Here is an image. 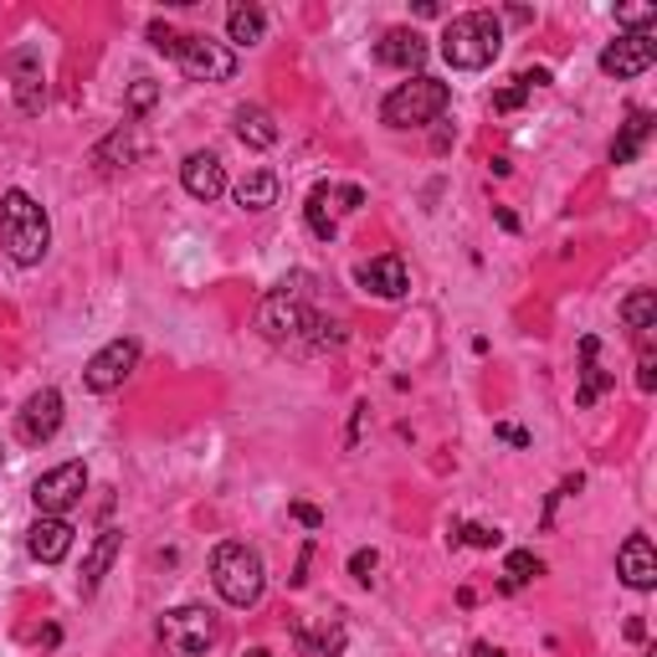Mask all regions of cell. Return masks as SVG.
<instances>
[{
	"label": "cell",
	"mask_w": 657,
	"mask_h": 657,
	"mask_svg": "<svg viewBox=\"0 0 657 657\" xmlns=\"http://www.w3.org/2000/svg\"><path fill=\"white\" fill-rule=\"evenodd\" d=\"M637 386H643V390L657 386V359H653V349H643V359H637Z\"/></svg>",
	"instance_id": "d590c367"
},
{
	"label": "cell",
	"mask_w": 657,
	"mask_h": 657,
	"mask_svg": "<svg viewBox=\"0 0 657 657\" xmlns=\"http://www.w3.org/2000/svg\"><path fill=\"white\" fill-rule=\"evenodd\" d=\"M11 83H15V108H21V114H42L46 83H42V62H36V52H15L11 57Z\"/></svg>",
	"instance_id": "e0dca14e"
},
{
	"label": "cell",
	"mask_w": 657,
	"mask_h": 657,
	"mask_svg": "<svg viewBox=\"0 0 657 657\" xmlns=\"http://www.w3.org/2000/svg\"><path fill=\"white\" fill-rule=\"evenodd\" d=\"M231 129H237V139L252 144V150H272V144H278V123H272V114L262 104H241L237 114H231Z\"/></svg>",
	"instance_id": "d6986e66"
},
{
	"label": "cell",
	"mask_w": 657,
	"mask_h": 657,
	"mask_svg": "<svg viewBox=\"0 0 657 657\" xmlns=\"http://www.w3.org/2000/svg\"><path fill=\"white\" fill-rule=\"evenodd\" d=\"M545 83H550V67H524V73L514 77L508 88L493 93V114H514V108H519L535 88H545Z\"/></svg>",
	"instance_id": "484cf974"
},
{
	"label": "cell",
	"mask_w": 657,
	"mask_h": 657,
	"mask_svg": "<svg viewBox=\"0 0 657 657\" xmlns=\"http://www.w3.org/2000/svg\"><path fill=\"white\" fill-rule=\"evenodd\" d=\"M293 519H299V524H309V529H319V524H324V514H319L314 504H293Z\"/></svg>",
	"instance_id": "74e56055"
},
{
	"label": "cell",
	"mask_w": 657,
	"mask_h": 657,
	"mask_svg": "<svg viewBox=\"0 0 657 657\" xmlns=\"http://www.w3.org/2000/svg\"><path fill=\"white\" fill-rule=\"evenodd\" d=\"M180 185H185V195H195V201H216V195L226 191L222 160H216L211 150L185 154V164H180Z\"/></svg>",
	"instance_id": "2e32d148"
},
{
	"label": "cell",
	"mask_w": 657,
	"mask_h": 657,
	"mask_svg": "<svg viewBox=\"0 0 657 657\" xmlns=\"http://www.w3.org/2000/svg\"><path fill=\"white\" fill-rule=\"evenodd\" d=\"M328 195H334V185H314L309 206H303V216H309V231H314L319 241H334V211H328Z\"/></svg>",
	"instance_id": "83f0119b"
},
{
	"label": "cell",
	"mask_w": 657,
	"mask_h": 657,
	"mask_svg": "<svg viewBox=\"0 0 657 657\" xmlns=\"http://www.w3.org/2000/svg\"><path fill=\"white\" fill-rule=\"evenodd\" d=\"M0 241H6L15 268H36L52 252V222H46L36 195H26V191L0 195Z\"/></svg>",
	"instance_id": "7a4b0ae2"
},
{
	"label": "cell",
	"mask_w": 657,
	"mask_h": 657,
	"mask_svg": "<svg viewBox=\"0 0 657 657\" xmlns=\"http://www.w3.org/2000/svg\"><path fill=\"white\" fill-rule=\"evenodd\" d=\"M622 324H627L637 340H647V328L657 324V293L653 288H637V293L622 303Z\"/></svg>",
	"instance_id": "4316f807"
},
{
	"label": "cell",
	"mask_w": 657,
	"mask_h": 657,
	"mask_svg": "<svg viewBox=\"0 0 657 657\" xmlns=\"http://www.w3.org/2000/svg\"><path fill=\"white\" fill-rule=\"evenodd\" d=\"M211 581L222 591L226 606H257L262 601V585H268V570H262V554L252 545H241V539H222L216 550H211Z\"/></svg>",
	"instance_id": "277c9868"
},
{
	"label": "cell",
	"mask_w": 657,
	"mask_h": 657,
	"mask_svg": "<svg viewBox=\"0 0 657 657\" xmlns=\"http://www.w3.org/2000/svg\"><path fill=\"white\" fill-rule=\"evenodd\" d=\"M57 427H62V390L42 386L26 406H21L15 432H21V442H26V448H42V442H52V437H57Z\"/></svg>",
	"instance_id": "8fae6325"
},
{
	"label": "cell",
	"mask_w": 657,
	"mask_h": 657,
	"mask_svg": "<svg viewBox=\"0 0 657 657\" xmlns=\"http://www.w3.org/2000/svg\"><path fill=\"white\" fill-rule=\"evenodd\" d=\"M616 575H622V585H632V591H653L657 585V550L647 535H627V545L616 550Z\"/></svg>",
	"instance_id": "4fadbf2b"
},
{
	"label": "cell",
	"mask_w": 657,
	"mask_h": 657,
	"mask_svg": "<svg viewBox=\"0 0 657 657\" xmlns=\"http://www.w3.org/2000/svg\"><path fill=\"white\" fill-rule=\"evenodd\" d=\"M375 566H380V554H375V550H355V554H349V575H355L359 585H370Z\"/></svg>",
	"instance_id": "d6a6232c"
},
{
	"label": "cell",
	"mask_w": 657,
	"mask_h": 657,
	"mask_svg": "<svg viewBox=\"0 0 657 657\" xmlns=\"http://www.w3.org/2000/svg\"><path fill=\"white\" fill-rule=\"evenodd\" d=\"M241 657H272V653H268V647H252V653H241Z\"/></svg>",
	"instance_id": "60d3db41"
},
{
	"label": "cell",
	"mask_w": 657,
	"mask_h": 657,
	"mask_svg": "<svg viewBox=\"0 0 657 657\" xmlns=\"http://www.w3.org/2000/svg\"><path fill=\"white\" fill-rule=\"evenodd\" d=\"M493 437H504V442H514V448H529V432H524V427H514V421H498V427H493Z\"/></svg>",
	"instance_id": "8d00e7d4"
},
{
	"label": "cell",
	"mask_w": 657,
	"mask_h": 657,
	"mask_svg": "<svg viewBox=\"0 0 657 657\" xmlns=\"http://www.w3.org/2000/svg\"><path fill=\"white\" fill-rule=\"evenodd\" d=\"M26 550H31V560H42V566H62L67 550H73V524L57 519V514H42V519L26 529Z\"/></svg>",
	"instance_id": "5bb4252c"
},
{
	"label": "cell",
	"mask_w": 657,
	"mask_h": 657,
	"mask_svg": "<svg viewBox=\"0 0 657 657\" xmlns=\"http://www.w3.org/2000/svg\"><path fill=\"white\" fill-rule=\"evenodd\" d=\"M154 98H160V88H154V77H139L134 88H129V119H144L154 108Z\"/></svg>",
	"instance_id": "4dcf8cb0"
},
{
	"label": "cell",
	"mask_w": 657,
	"mask_h": 657,
	"mask_svg": "<svg viewBox=\"0 0 657 657\" xmlns=\"http://www.w3.org/2000/svg\"><path fill=\"white\" fill-rule=\"evenodd\" d=\"M334 201H340V211H359L365 206V191L359 185H334Z\"/></svg>",
	"instance_id": "e575fe53"
},
{
	"label": "cell",
	"mask_w": 657,
	"mask_h": 657,
	"mask_svg": "<svg viewBox=\"0 0 657 657\" xmlns=\"http://www.w3.org/2000/svg\"><path fill=\"white\" fill-rule=\"evenodd\" d=\"M452 104V88L448 83H437V77L417 73L411 83L386 93V104H380V123L386 129H421V123L442 119V108Z\"/></svg>",
	"instance_id": "5b68a950"
},
{
	"label": "cell",
	"mask_w": 657,
	"mask_h": 657,
	"mask_svg": "<svg viewBox=\"0 0 657 657\" xmlns=\"http://www.w3.org/2000/svg\"><path fill=\"white\" fill-rule=\"evenodd\" d=\"M596 349H601L596 334H585V340H581V359H585V365H581V390H575V401H581V406H596L601 390L612 386V375L596 365Z\"/></svg>",
	"instance_id": "cb8c5ba5"
},
{
	"label": "cell",
	"mask_w": 657,
	"mask_h": 657,
	"mask_svg": "<svg viewBox=\"0 0 657 657\" xmlns=\"http://www.w3.org/2000/svg\"><path fill=\"white\" fill-rule=\"evenodd\" d=\"M160 643L170 657H201L216 643V612H206V606H175V612H164Z\"/></svg>",
	"instance_id": "52a82bcc"
},
{
	"label": "cell",
	"mask_w": 657,
	"mask_h": 657,
	"mask_svg": "<svg viewBox=\"0 0 657 657\" xmlns=\"http://www.w3.org/2000/svg\"><path fill=\"white\" fill-rule=\"evenodd\" d=\"M375 62H386V67H401V73H417L421 62H427V36L417 26H390L380 42H375Z\"/></svg>",
	"instance_id": "9a60e30c"
},
{
	"label": "cell",
	"mask_w": 657,
	"mask_h": 657,
	"mask_svg": "<svg viewBox=\"0 0 657 657\" xmlns=\"http://www.w3.org/2000/svg\"><path fill=\"white\" fill-rule=\"evenodd\" d=\"M237 206L241 211L278 206V175H272V170H247V175L237 180Z\"/></svg>",
	"instance_id": "603a6c76"
},
{
	"label": "cell",
	"mask_w": 657,
	"mask_h": 657,
	"mask_svg": "<svg viewBox=\"0 0 657 657\" xmlns=\"http://www.w3.org/2000/svg\"><path fill=\"white\" fill-rule=\"evenodd\" d=\"M355 283L365 288V293H375V299L396 303V299H406V288H411V272H406V262H401L396 252H386V257H370V262H359V268H355Z\"/></svg>",
	"instance_id": "7c38bea8"
},
{
	"label": "cell",
	"mask_w": 657,
	"mask_h": 657,
	"mask_svg": "<svg viewBox=\"0 0 657 657\" xmlns=\"http://www.w3.org/2000/svg\"><path fill=\"white\" fill-rule=\"evenodd\" d=\"M535 575H545V560H539L535 550H514L504 566V591H519V585H529Z\"/></svg>",
	"instance_id": "f1b7e54d"
},
{
	"label": "cell",
	"mask_w": 657,
	"mask_h": 657,
	"mask_svg": "<svg viewBox=\"0 0 657 657\" xmlns=\"http://www.w3.org/2000/svg\"><path fill=\"white\" fill-rule=\"evenodd\" d=\"M175 36H180V31L170 26V21H150V46H154V52H164V57H170V46H175Z\"/></svg>",
	"instance_id": "836d02e7"
},
{
	"label": "cell",
	"mask_w": 657,
	"mask_h": 657,
	"mask_svg": "<svg viewBox=\"0 0 657 657\" xmlns=\"http://www.w3.org/2000/svg\"><path fill=\"white\" fill-rule=\"evenodd\" d=\"M119 545H123V529H98V539H93V550H88V560H83V596H93L98 585H104V575H108V566L119 560Z\"/></svg>",
	"instance_id": "ac0fdd59"
},
{
	"label": "cell",
	"mask_w": 657,
	"mask_h": 657,
	"mask_svg": "<svg viewBox=\"0 0 657 657\" xmlns=\"http://www.w3.org/2000/svg\"><path fill=\"white\" fill-rule=\"evenodd\" d=\"M134 370H139V344L134 340H114L83 365V386L98 390V396H108V390H119Z\"/></svg>",
	"instance_id": "9c48e42d"
},
{
	"label": "cell",
	"mask_w": 657,
	"mask_h": 657,
	"mask_svg": "<svg viewBox=\"0 0 657 657\" xmlns=\"http://www.w3.org/2000/svg\"><path fill=\"white\" fill-rule=\"evenodd\" d=\"M498 52H504V21L493 11L452 15L448 31H442V57L457 73H483V67H493Z\"/></svg>",
	"instance_id": "3957f363"
},
{
	"label": "cell",
	"mask_w": 657,
	"mask_h": 657,
	"mask_svg": "<svg viewBox=\"0 0 657 657\" xmlns=\"http://www.w3.org/2000/svg\"><path fill=\"white\" fill-rule=\"evenodd\" d=\"M134 154H139V134H134V123H123V129H114V134L93 150V164H98V170H123Z\"/></svg>",
	"instance_id": "d4e9b609"
},
{
	"label": "cell",
	"mask_w": 657,
	"mask_h": 657,
	"mask_svg": "<svg viewBox=\"0 0 657 657\" xmlns=\"http://www.w3.org/2000/svg\"><path fill=\"white\" fill-rule=\"evenodd\" d=\"M647 139H653V114H647V108H632V119L622 123V134L612 139V164H632L643 154Z\"/></svg>",
	"instance_id": "44dd1931"
},
{
	"label": "cell",
	"mask_w": 657,
	"mask_h": 657,
	"mask_svg": "<svg viewBox=\"0 0 657 657\" xmlns=\"http://www.w3.org/2000/svg\"><path fill=\"white\" fill-rule=\"evenodd\" d=\"M457 539L473 545V550H498V545H504V529H493V524H467L463 535H452V545H457Z\"/></svg>",
	"instance_id": "f546056e"
},
{
	"label": "cell",
	"mask_w": 657,
	"mask_h": 657,
	"mask_svg": "<svg viewBox=\"0 0 657 657\" xmlns=\"http://www.w3.org/2000/svg\"><path fill=\"white\" fill-rule=\"evenodd\" d=\"M226 36L237 46H257L268 36V11L252 6V0H247V6H231V11H226Z\"/></svg>",
	"instance_id": "7402d4cb"
},
{
	"label": "cell",
	"mask_w": 657,
	"mask_h": 657,
	"mask_svg": "<svg viewBox=\"0 0 657 657\" xmlns=\"http://www.w3.org/2000/svg\"><path fill=\"white\" fill-rule=\"evenodd\" d=\"M170 57L180 62V73L195 83H231L237 77V52L226 42H211L206 31H180Z\"/></svg>",
	"instance_id": "8992f818"
},
{
	"label": "cell",
	"mask_w": 657,
	"mask_h": 657,
	"mask_svg": "<svg viewBox=\"0 0 657 657\" xmlns=\"http://www.w3.org/2000/svg\"><path fill=\"white\" fill-rule=\"evenodd\" d=\"M493 216H498V226H504V231H519V216H514V211H508V206H498V211H493Z\"/></svg>",
	"instance_id": "f35d334b"
},
{
	"label": "cell",
	"mask_w": 657,
	"mask_h": 657,
	"mask_svg": "<svg viewBox=\"0 0 657 657\" xmlns=\"http://www.w3.org/2000/svg\"><path fill=\"white\" fill-rule=\"evenodd\" d=\"M83 493H88V467L83 463H57L52 473H42V478L31 483V504H36V514H67L73 504H83Z\"/></svg>",
	"instance_id": "ba28073f"
},
{
	"label": "cell",
	"mask_w": 657,
	"mask_h": 657,
	"mask_svg": "<svg viewBox=\"0 0 657 657\" xmlns=\"http://www.w3.org/2000/svg\"><path fill=\"white\" fill-rule=\"evenodd\" d=\"M616 26H627V31H653V26H657V6H622V11H616Z\"/></svg>",
	"instance_id": "1f68e13d"
},
{
	"label": "cell",
	"mask_w": 657,
	"mask_h": 657,
	"mask_svg": "<svg viewBox=\"0 0 657 657\" xmlns=\"http://www.w3.org/2000/svg\"><path fill=\"white\" fill-rule=\"evenodd\" d=\"M473 657H504V653H498V647H488V643H478V647H473Z\"/></svg>",
	"instance_id": "ab89813d"
},
{
	"label": "cell",
	"mask_w": 657,
	"mask_h": 657,
	"mask_svg": "<svg viewBox=\"0 0 657 657\" xmlns=\"http://www.w3.org/2000/svg\"><path fill=\"white\" fill-rule=\"evenodd\" d=\"M653 62H657V31H627L601 52V73L627 83V77H643Z\"/></svg>",
	"instance_id": "30bf717a"
},
{
	"label": "cell",
	"mask_w": 657,
	"mask_h": 657,
	"mask_svg": "<svg viewBox=\"0 0 657 657\" xmlns=\"http://www.w3.org/2000/svg\"><path fill=\"white\" fill-rule=\"evenodd\" d=\"M303 288H288V283H278L268 293V299L257 303V328H262V340H272V344H293V349H328V344H344V324H324L319 314H309L303 309V299H299Z\"/></svg>",
	"instance_id": "6da1fadb"
},
{
	"label": "cell",
	"mask_w": 657,
	"mask_h": 657,
	"mask_svg": "<svg viewBox=\"0 0 657 657\" xmlns=\"http://www.w3.org/2000/svg\"><path fill=\"white\" fill-rule=\"evenodd\" d=\"M293 643H299L303 657H344V647H349V632H344V622H324V627H293Z\"/></svg>",
	"instance_id": "ffe728a7"
}]
</instances>
